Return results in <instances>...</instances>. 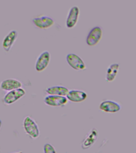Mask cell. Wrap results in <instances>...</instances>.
I'll list each match as a JSON object with an SVG mask.
<instances>
[{
    "instance_id": "obj_9",
    "label": "cell",
    "mask_w": 136,
    "mask_h": 153,
    "mask_svg": "<svg viewBox=\"0 0 136 153\" xmlns=\"http://www.w3.org/2000/svg\"><path fill=\"white\" fill-rule=\"evenodd\" d=\"M99 132L97 129L93 128L87 134L81 143V147L84 150L90 148L94 145L98 137Z\"/></svg>"
},
{
    "instance_id": "obj_7",
    "label": "cell",
    "mask_w": 136,
    "mask_h": 153,
    "mask_svg": "<svg viewBox=\"0 0 136 153\" xmlns=\"http://www.w3.org/2000/svg\"><path fill=\"white\" fill-rule=\"evenodd\" d=\"M44 101L48 106L59 107L66 105L68 103V100L65 97L48 95L45 97Z\"/></svg>"
},
{
    "instance_id": "obj_2",
    "label": "cell",
    "mask_w": 136,
    "mask_h": 153,
    "mask_svg": "<svg viewBox=\"0 0 136 153\" xmlns=\"http://www.w3.org/2000/svg\"><path fill=\"white\" fill-rule=\"evenodd\" d=\"M103 31L99 26H96L89 31L86 38V43L90 46H94L97 45L102 38Z\"/></svg>"
},
{
    "instance_id": "obj_12",
    "label": "cell",
    "mask_w": 136,
    "mask_h": 153,
    "mask_svg": "<svg viewBox=\"0 0 136 153\" xmlns=\"http://www.w3.org/2000/svg\"><path fill=\"white\" fill-rule=\"evenodd\" d=\"M22 84L19 80L15 79H8L3 80L0 84V88L5 91H10L22 88Z\"/></svg>"
},
{
    "instance_id": "obj_15",
    "label": "cell",
    "mask_w": 136,
    "mask_h": 153,
    "mask_svg": "<svg viewBox=\"0 0 136 153\" xmlns=\"http://www.w3.org/2000/svg\"><path fill=\"white\" fill-rule=\"evenodd\" d=\"M69 90L68 88L64 86L57 85L48 87L46 90V92L48 95L66 96Z\"/></svg>"
},
{
    "instance_id": "obj_17",
    "label": "cell",
    "mask_w": 136,
    "mask_h": 153,
    "mask_svg": "<svg viewBox=\"0 0 136 153\" xmlns=\"http://www.w3.org/2000/svg\"><path fill=\"white\" fill-rule=\"evenodd\" d=\"M2 125V120H1L0 119V129H1V128Z\"/></svg>"
},
{
    "instance_id": "obj_10",
    "label": "cell",
    "mask_w": 136,
    "mask_h": 153,
    "mask_svg": "<svg viewBox=\"0 0 136 153\" xmlns=\"http://www.w3.org/2000/svg\"><path fill=\"white\" fill-rule=\"evenodd\" d=\"M99 108L106 113H114L119 112L121 107L120 104L112 100H106L100 104Z\"/></svg>"
},
{
    "instance_id": "obj_14",
    "label": "cell",
    "mask_w": 136,
    "mask_h": 153,
    "mask_svg": "<svg viewBox=\"0 0 136 153\" xmlns=\"http://www.w3.org/2000/svg\"><path fill=\"white\" fill-rule=\"evenodd\" d=\"M120 65L119 63H112L108 67L106 71V80L108 82L114 81L119 72Z\"/></svg>"
},
{
    "instance_id": "obj_18",
    "label": "cell",
    "mask_w": 136,
    "mask_h": 153,
    "mask_svg": "<svg viewBox=\"0 0 136 153\" xmlns=\"http://www.w3.org/2000/svg\"><path fill=\"white\" fill-rule=\"evenodd\" d=\"M15 153H24L22 152H18Z\"/></svg>"
},
{
    "instance_id": "obj_13",
    "label": "cell",
    "mask_w": 136,
    "mask_h": 153,
    "mask_svg": "<svg viewBox=\"0 0 136 153\" xmlns=\"http://www.w3.org/2000/svg\"><path fill=\"white\" fill-rule=\"evenodd\" d=\"M66 97L68 100L71 102L78 103L85 100L88 97V94L83 91L71 90L69 91Z\"/></svg>"
},
{
    "instance_id": "obj_11",
    "label": "cell",
    "mask_w": 136,
    "mask_h": 153,
    "mask_svg": "<svg viewBox=\"0 0 136 153\" xmlns=\"http://www.w3.org/2000/svg\"><path fill=\"white\" fill-rule=\"evenodd\" d=\"M18 36V32L15 30H10L3 38L2 47L3 50L9 52L13 45Z\"/></svg>"
},
{
    "instance_id": "obj_5",
    "label": "cell",
    "mask_w": 136,
    "mask_h": 153,
    "mask_svg": "<svg viewBox=\"0 0 136 153\" xmlns=\"http://www.w3.org/2000/svg\"><path fill=\"white\" fill-rule=\"evenodd\" d=\"M26 94L25 90L22 88L10 91L4 95L3 102L6 105H11L19 100Z\"/></svg>"
},
{
    "instance_id": "obj_8",
    "label": "cell",
    "mask_w": 136,
    "mask_h": 153,
    "mask_svg": "<svg viewBox=\"0 0 136 153\" xmlns=\"http://www.w3.org/2000/svg\"><path fill=\"white\" fill-rule=\"evenodd\" d=\"M80 10L78 6H73L70 8L67 17L65 25L68 28L75 27L78 22Z\"/></svg>"
},
{
    "instance_id": "obj_6",
    "label": "cell",
    "mask_w": 136,
    "mask_h": 153,
    "mask_svg": "<svg viewBox=\"0 0 136 153\" xmlns=\"http://www.w3.org/2000/svg\"><path fill=\"white\" fill-rule=\"evenodd\" d=\"M32 22L36 27L42 29L50 28L55 23L54 20L52 18L46 15L34 17Z\"/></svg>"
},
{
    "instance_id": "obj_3",
    "label": "cell",
    "mask_w": 136,
    "mask_h": 153,
    "mask_svg": "<svg viewBox=\"0 0 136 153\" xmlns=\"http://www.w3.org/2000/svg\"><path fill=\"white\" fill-rule=\"evenodd\" d=\"M66 61L69 65L76 71H83L86 69L83 60L76 54L70 53L67 55Z\"/></svg>"
},
{
    "instance_id": "obj_1",
    "label": "cell",
    "mask_w": 136,
    "mask_h": 153,
    "mask_svg": "<svg viewBox=\"0 0 136 153\" xmlns=\"http://www.w3.org/2000/svg\"><path fill=\"white\" fill-rule=\"evenodd\" d=\"M23 126L25 131L31 138L36 139L40 136V131L37 124L29 116L25 118Z\"/></svg>"
},
{
    "instance_id": "obj_16",
    "label": "cell",
    "mask_w": 136,
    "mask_h": 153,
    "mask_svg": "<svg viewBox=\"0 0 136 153\" xmlns=\"http://www.w3.org/2000/svg\"><path fill=\"white\" fill-rule=\"evenodd\" d=\"M44 153H57L55 148L52 144L46 143L44 146Z\"/></svg>"
},
{
    "instance_id": "obj_4",
    "label": "cell",
    "mask_w": 136,
    "mask_h": 153,
    "mask_svg": "<svg viewBox=\"0 0 136 153\" xmlns=\"http://www.w3.org/2000/svg\"><path fill=\"white\" fill-rule=\"evenodd\" d=\"M51 59L49 51L46 50L42 52L36 61L35 68L36 71L40 72L45 70L49 64Z\"/></svg>"
}]
</instances>
